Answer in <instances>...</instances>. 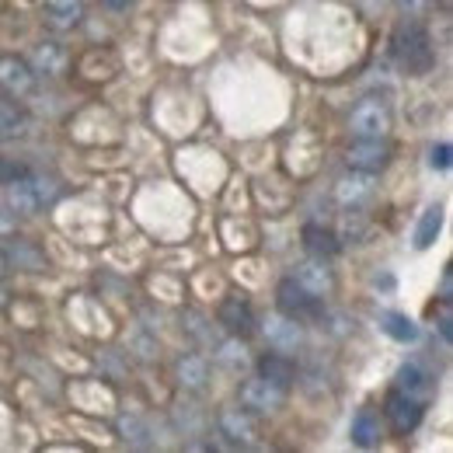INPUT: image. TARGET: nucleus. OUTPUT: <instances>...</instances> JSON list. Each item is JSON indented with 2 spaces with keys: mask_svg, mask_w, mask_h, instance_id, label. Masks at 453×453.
<instances>
[{
  "mask_svg": "<svg viewBox=\"0 0 453 453\" xmlns=\"http://www.w3.org/2000/svg\"><path fill=\"white\" fill-rule=\"evenodd\" d=\"M276 303H280V311L286 318H293L296 325H314V321H325V314H328L325 300L314 296L311 289H303L293 276L276 286Z\"/></svg>",
  "mask_w": 453,
  "mask_h": 453,
  "instance_id": "nucleus-2",
  "label": "nucleus"
},
{
  "mask_svg": "<svg viewBox=\"0 0 453 453\" xmlns=\"http://www.w3.org/2000/svg\"><path fill=\"white\" fill-rule=\"evenodd\" d=\"M4 269H7V262H4V251H0V273H4Z\"/></svg>",
  "mask_w": 453,
  "mask_h": 453,
  "instance_id": "nucleus-34",
  "label": "nucleus"
},
{
  "mask_svg": "<svg viewBox=\"0 0 453 453\" xmlns=\"http://www.w3.org/2000/svg\"><path fill=\"white\" fill-rule=\"evenodd\" d=\"M440 230H443V210L440 206H429L426 213H422V220L415 226V248H433V241L440 237Z\"/></svg>",
  "mask_w": 453,
  "mask_h": 453,
  "instance_id": "nucleus-21",
  "label": "nucleus"
},
{
  "mask_svg": "<svg viewBox=\"0 0 453 453\" xmlns=\"http://www.w3.org/2000/svg\"><path fill=\"white\" fill-rule=\"evenodd\" d=\"M0 303H4V289H0Z\"/></svg>",
  "mask_w": 453,
  "mask_h": 453,
  "instance_id": "nucleus-35",
  "label": "nucleus"
},
{
  "mask_svg": "<svg viewBox=\"0 0 453 453\" xmlns=\"http://www.w3.org/2000/svg\"><path fill=\"white\" fill-rule=\"evenodd\" d=\"M119 429L126 433V440H133V443H143V440H140V433H147V429H143L136 418H122V422H119Z\"/></svg>",
  "mask_w": 453,
  "mask_h": 453,
  "instance_id": "nucleus-29",
  "label": "nucleus"
},
{
  "mask_svg": "<svg viewBox=\"0 0 453 453\" xmlns=\"http://www.w3.org/2000/svg\"><path fill=\"white\" fill-rule=\"evenodd\" d=\"M4 199H7V210L18 213V217H32L39 210V199H35V188H32V171L14 178L11 185H4Z\"/></svg>",
  "mask_w": 453,
  "mask_h": 453,
  "instance_id": "nucleus-12",
  "label": "nucleus"
},
{
  "mask_svg": "<svg viewBox=\"0 0 453 453\" xmlns=\"http://www.w3.org/2000/svg\"><path fill=\"white\" fill-rule=\"evenodd\" d=\"M21 133H25V112L14 102H4L0 98V140L21 136Z\"/></svg>",
  "mask_w": 453,
  "mask_h": 453,
  "instance_id": "nucleus-24",
  "label": "nucleus"
},
{
  "mask_svg": "<svg viewBox=\"0 0 453 453\" xmlns=\"http://www.w3.org/2000/svg\"><path fill=\"white\" fill-rule=\"evenodd\" d=\"M84 18V0H46V25L57 32L77 28Z\"/></svg>",
  "mask_w": 453,
  "mask_h": 453,
  "instance_id": "nucleus-14",
  "label": "nucleus"
},
{
  "mask_svg": "<svg viewBox=\"0 0 453 453\" xmlns=\"http://www.w3.org/2000/svg\"><path fill=\"white\" fill-rule=\"evenodd\" d=\"M397 7H401L408 18H415V14L422 11V0H397Z\"/></svg>",
  "mask_w": 453,
  "mask_h": 453,
  "instance_id": "nucleus-31",
  "label": "nucleus"
},
{
  "mask_svg": "<svg viewBox=\"0 0 453 453\" xmlns=\"http://www.w3.org/2000/svg\"><path fill=\"white\" fill-rule=\"evenodd\" d=\"M440 296H443V303H450V296H453V273H450V265L443 269V286H440Z\"/></svg>",
  "mask_w": 453,
  "mask_h": 453,
  "instance_id": "nucleus-30",
  "label": "nucleus"
},
{
  "mask_svg": "<svg viewBox=\"0 0 453 453\" xmlns=\"http://www.w3.org/2000/svg\"><path fill=\"white\" fill-rule=\"evenodd\" d=\"M345 161H349L352 171L377 174V171L388 168V161H391V143H388V136H356V143L345 150Z\"/></svg>",
  "mask_w": 453,
  "mask_h": 453,
  "instance_id": "nucleus-5",
  "label": "nucleus"
},
{
  "mask_svg": "<svg viewBox=\"0 0 453 453\" xmlns=\"http://www.w3.org/2000/svg\"><path fill=\"white\" fill-rule=\"evenodd\" d=\"M269 342L280 349V352H286V349H296L300 345V328H296V321L293 318H286L283 314V321H269Z\"/></svg>",
  "mask_w": 453,
  "mask_h": 453,
  "instance_id": "nucleus-23",
  "label": "nucleus"
},
{
  "mask_svg": "<svg viewBox=\"0 0 453 453\" xmlns=\"http://www.w3.org/2000/svg\"><path fill=\"white\" fill-rule=\"evenodd\" d=\"M11 230H14V220H11V213H4V210H0V237H11Z\"/></svg>",
  "mask_w": 453,
  "mask_h": 453,
  "instance_id": "nucleus-32",
  "label": "nucleus"
},
{
  "mask_svg": "<svg viewBox=\"0 0 453 453\" xmlns=\"http://www.w3.org/2000/svg\"><path fill=\"white\" fill-rule=\"evenodd\" d=\"M0 251H4V262L11 269H25V273H42L46 269V255L32 241H25V237H11Z\"/></svg>",
  "mask_w": 453,
  "mask_h": 453,
  "instance_id": "nucleus-11",
  "label": "nucleus"
},
{
  "mask_svg": "<svg viewBox=\"0 0 453 453\" xmlns=\"http://www.w3.org/2000/svg\"><path fill=\"white\" fill-rule=\"evenodd\" d=\"M102 4H105V7H112V11H119V7H126L129 0H102Z\"/></svg>",
  "mask_w": 453,
  "mask_h": 453,
  "instance_id": "nucleus-33",
  "label": "nucleus"
},
{
  "mask_svg": "<svg viewBox=\"0 0 453 453\" xmlns=\"http://www.w3.org/2000/svg\"><path fill=\"white\" fill-rule=\"evenodd\" d=\"M422 411H426V401H418V397H411L408 391H388L384 397V415H388V422H391V429H395V436H408V433H415L418 429V422H422Z\"/></svg>",
  "mask_w": 453,
  "mask_h": 453,
  "instance_id": "nucleus-3",
  "label": "nucleus"
},
{
  "mask_svg": "<svg viewBox=\"0 0 453 453\" xmlns=\"http://www.w3.org/2000/svg\"><path fill=\"white\" fill-rule=\"evenodd\" d=\"M217 318H220V325H224L234 339H251L255 328H258L255 311H251V303L244 296H226L224 303H220V314Z\"/></svg>",
  "mask_w": 453,
  "mask_h": 453,
  "instance_id": "nucleus-6",
  "label": "nucleus"
},
{
  "mask_svg": "<svg viewBox=\"0 0 453 453\" xmlns=\"http://www.w3.org/2000/svg\"><path fill=\"white\" fill-rule=\"evenodd\" d=\"M352 443L363 447V450L380 443V415H377V408L366 404V408H359L352 415Z\"/></svg>",
  "mask_w": 453,
  "mask_h": 453,
  "instance_id": "nucleus-15",
  "label": "nucleus"
},
{
  "mask_svg": "<svg viewBox=\"0 0 453 453\" xmlns=\"http://www.w3.org/2000/svg\"><path fill=\"white\" fill-rule=\"evenodd\" d=\"M258 377H265L276 388H289L296 380V363L289 356H283V352H265L258 359Z\"/></svg>",
  "mask_w": 453,
  "mask_h": 453,
  "instance_id": "nucleus-13",
  "label": "nucleus"
},
{
  "mask_svg": "<svg viewBox=\"0 0 453 453\" xmlns=\"http://www.w3.org/2000/svg\"><path fill=\"white\" fill-rule=\"evenodd\" d=\"M303 248L314 255V258H332V255H339V237H335V230H328V226L321 224H307L303 226Z\"/></svg>",
  "mask_w": 453,
  "mask_h": 453,
  "instance_id": "nucleus-18",
  "label": "nucleus"
},
{
  "mask_svg": "<svg viewBox=\"0 0 453 453\" xmlns=\"http://www.w3.org/2000/svg\"><path fill=\"white\" fill-rule=\"evenodd\" d=\"M373 174L370 171H352V174H345L339 178V185H335V199H339V206L345 210H359V206H366L370 199H373Z\"/></svg>",
  "mask_w": 453,
  "mask_h": 453,
  "instance_id": "nucleus-9",
  "label": "nucleus"
},
{
  "mask_svg": "<svg viewBox=\"0 0 453 453\" xmlns=\"http://www.w3.org/2000/svg\"><path fill=\"white\" fill-rule=\"evenodd\" d=\"M380 328L397 342H415L418 339V328H415V321L411 318H404V314H397V311H384L380 314Z\"/></svg>",
  "mask_w": 453,
  "mask_h": 453,
  "instance_id": "nucleus-22",
  "label": "nucleus"
},
{
  "mask_svg": "<svg viewBox=\"0 0 453 453\" xmlns=\"http://www.w3.org/2000/svg\"><path fill=\"white\" fill-rule=\"evenodd\" d=\"M286 401V388H276L269 384L265 377H255V380H244L241 384V404L255 415V411H276L283 408Z\"/></svg>",
  "mask_w": 453,
  "mask_h": 453,
  "instance_id": "nucleus-7",
  "label": "nucleus"
},
{
  "mask_svg": "<svg viewBox=\"0 0 453 453\" xmlns=\"http://www.w3.org/2000/svg\"><path fill=\"white\" fill-rule=\"evenodd\" d=\"M35 88V70L18 57H0V91L11 98H25Z\"/></svg>",
  "mask_w": 453,
  "mask_h": 453,
  "instance_id": "nucleus-8",
  "label": "nucleus"
},
{
  "mask_svg": "<svg viewBox=\"0 0 453 453\" xmlns=\"http://www.w3.org/2000/svg\"><path fill=\"white\" fill-rule=\"evenodd\" d=\"M174 370H178V380H181L185 388H192V391H203L206 380H210V366H206V359H199V356H181Z\"/></svg>",
  "mask_w": 453,
  "mask_h": 453,
  "instance_id": "nucleus-20",
  "label": "nucleus"
},
{
  "mask_svg": "<svg viewBox=\"0 0 453 453\" xmlns=\"http://www.w3.org/2000/svg\"><path fill=\"white\" fill-rule=\"evenodd\" d=\"M293 280L303 286V289H311L314 296H325V293L335 286V276L325 269V258H321V262H303V265H296Z\"/></svg>",
  "mask_w": 453,
  "mask_h": 453,
  "instance_id": "nucleus-17",
  "label": "nucleus"
},
{
  "mask_svg": "<svg viewBox=\"0 0 453 453\" xmlns=\"http://www.w3.org/2000/svg\"><path fill=\"white\" fill-rule=\"evenodd\" d=\"M391 57H395L397 66H401L404 73H411V77L429 73L433 63H436L433 39H429V32H426L418 21H404V25H397L395 35H391Z\"/></svg>",
  "mask_w": 453,
  "mask_h": 453,
  "instance_id": "nucleus-1",
  "label": "nucleus"
},
{
  "mask_svg": "<svg viewBox=\"0 0 453 453\" xmlns=\"http://www.w3.org/2000/svg\"><path fill=\"white\" fill-rule=\"evenodd\" d=\"M391 105L384 98H363L352 115H349V129L356 136H388L391 133Z\"/></svg>",
  "mask_w": 453,
  "mask_h": 453,
  "instance_id": "nucleus-4",
  "label": "nucleus"
},
{
  "mask_svg": "<svg viewBox=\"0 0 453 453\" xmlns=\"http://www.w3.org/2000/svg\"><path fill=\"white\" fill-rule=\"evenodd\" d=\"M450 154H453L450 143H440V147H433L429 165H433V168H440V171H447V168H450Z\"/></svg>",
  "mask_w": 453,
  "mask_h": 453,
  "instance_id": "nucleus-27",
  "label": "nucleus"
},
{
  "mask_svg": "<svg viewBox=\"0 0 453 453\" xmlns=\"http://www.w3.org/2000/svg\"><path fill=\"white\" fill-rule=\"evenodd\" d=\"M217 356L224 359L226 366H234V370H237V366H244V352H237V345H234V342L220 345V352H217Z\"/></svg>",
  "mask_w": 453,
  "mask_h": 453,
  "instance_id": "nucleus-28",
  "label": "nucleus"
},
{
  "mask_svg": "<svg viewBox=\"0 0 453 453\" xmlns=\"http://www.w3.org/2000/svg\"><path fill=\"white\" fill-rule=\"evenodd\" d=\"M397 388L408 391L411 397H418V401H429V395H433V377L418 363H404L397 370Z\"/></svg>",
  "mask_w": 453,
  "mask_h": 453,
  "instance_id": "nucleus-19",
  "label": "nucleus"
},
{
  "mask_svg": "<svg viewBox=\"0 0 453 453\" xmlns=\"http://www.w3.org/2000/svg\"><path fill=\"white\" fill-rule=\"evenodd\" d=\"M32 188H35L39 210L57 203V196H59V181H57V178H46V174H32Z\"/></svg>",
  "mask_w": 453,
  "mask_h": 453,
  "instance_id": "nucleus-25",
  "label": "nucleus"
},
{
  "mask_svg": "<svg viewBox=\"0 0 453 453\" xmlns=\"http://www.w3.org/2000/svg\"><path fill=\"white\" fill-rule=\"evenodd\" d=\"M21 174H28V168H25V165L0 157V185H11V181H14V178H21Z\"/></svg>",
  "mask_w": 453,
  "mask_h": 453,
  "instance_id": "nucleus-26",
  "label": "nucleus"
},
{
  "mask_svg": "<svg viewBox=\"0 0 453 453\" xmlns=\"http://www.w3.org/2000/svg\"><path fill=\"white\" fill-rule=\"evenodd\" d=\"M220 436H226L234 447H255L258 426L248 408H224L220 411Z\"/></svg>",
  "mask_w": 453,
  "mask_h": 453,
  "instance_id": "nucleus-10",
  "label": "nucleus"
},
{
  "mask_svg": "<svg viewBox=\"0 0 453 453\" xmlns=\"http://www.w3.org/2000/svg\"><path fill=\"white\" fill-rule=\"evenodd\" d=\"M66 63H70V57H66V50L59 46V42H39L35 46V53H32V70L35 73H46V77H59L63 70H66Z\"/></svg>",
  "mask_w": 453,
  "mask_h": 453,
  "instance_id": "nucleus-16",
  "label": "nucleus"
}]
</instances>
